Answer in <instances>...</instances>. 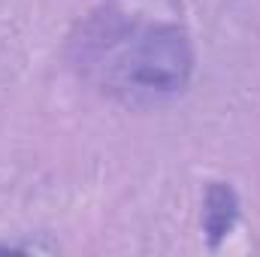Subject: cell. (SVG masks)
I'll use <instances>...</instances> for the list:
<instances>
[{
	"instance_id": "1",
	"label": "cell",
	"mask_w": 260,
	"mask_h": 257,
	"mask_svg": "<svg viewBox=\"0 0 260 257\" xmlns=\"http://www.w3.org/2000/svg\"><path fill=\"white\" fill-rule=\"evenodd\" d=\"M97 61L109 91L151 103L185 88L194 58L179 27H136L112 37Z\"/></svg>"
},
{
	"instance_id": "2",
	"label": "cell",
	"mask_w": 260,
	"mask_h": 257,
	"mask_svg": "<svg viewBox=\"0 0 260 257\" xmlns=\"http://www.w3.org/2000/svg\"><path fill=\"white\" fill-rule=\"evenodd\" d=\"M233 215H236V197L230 188L224 185H215L209 197H206V212H203V221H206V230L212 233V239L224 236L233 224Z\"/></svg>"
}]
</instances>
